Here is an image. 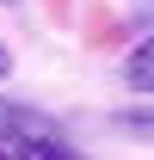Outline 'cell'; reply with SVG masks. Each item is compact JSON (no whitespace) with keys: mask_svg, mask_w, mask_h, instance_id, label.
<instances>
[{"mask_svg":"<svg viewBox=\"0 0 154 160\" xmlns=\"http://www.w3.org/2000/svg\"><path fill=\"white\" fill-rule=\"evenodd\" d=\"M123 86L142 92V99H154V31L142 43H130V56H123Z\"/></svg>","mask_w":154,"mask_h":160,"instance_id":"7a4b0ae2","label":"cell"},{"mask_svg":"<svg viewBox=\"0 0 154 160\" xmlns=\"http://www.w3.org/2000/svg\"><path fill=\"white\" fill-rule=\"evenodd\" d=\"M0 142H13L25 160H86L80 148H68V142L49 129V117L25 111V105H6V99H0Z\"/></svg>","mask_w":154,"mask_h":160,"instance_id":"6da1fadb","label":"cell"},{"mask_svg":"<svg viewBox=\"0 0 154 160\" xmlns=\"http://www.w3.org/2000/svg\"><path fill=\"white\" fill-rule=\"evenodd\" d=\"M13 74V49H6V43H0V80Z\"/></svg>","mask_w":154,"mask_h":160,"instance_id":"3957f363","label":"cell"},{"mask_svg":"<svg viewBox=\"0 0 154 160\" xmlns=\"http://www.w3.org/2000/svg\"><path fill=\"white\" fill-rule=\"evenodd\" d=\"M0 160H25V154H19V148H13V142H0Z\"/></svg>","mask_w":154,"mask_h":160,"instance_id":"277c9868","label":"cell"}]
</instances>
